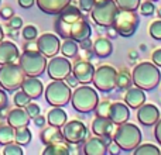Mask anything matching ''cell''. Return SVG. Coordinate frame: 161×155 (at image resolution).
I'll return each instance as SVG.
<instances>
[{"mask_svg":"<svg viewBox=\"0 0 161 155\" xmlns=\"http://www.w3.org/2000/svg\"><path fill=\"white\" fill-rule=\"evenodd\" d=\"M133 85L143 90H153L161 80L160 68L153 62H140L134 67L131 72Z\"/></svg>","mask_w":161,"mask_h":155,"instance_id":"1","label":"cell"},{"mask_svg":"<svg viewBox=\"0 0 161 155\" xmlns=\"http://www.w3.org/2000/svg\"><path fill=\"white\" fill-rule=\"evenodd\" d=\"M142 131L136 124L126 121L114 128L112 138L120 147V150L129 152V151H134V148L142 144Z\"/></svg>","mask_w":161,"mask_h":155,"instance_id":"2","label":"cell"},{"mask_svg":"<svg viewBox=\"0 0 161 155\" xmlns=\"http://www.w3.org/2000/svg\"><path fill=\"white\" fill-rule=\"evenodd\" d=\"M71 102H72V107L78 113H91L99 103V96H97V92L95 88L82 85L76 86L75 90L72 92Z\"/></svg>","mask_w":161,"mask_h":155,"instance_id":"3","label":"cell"},{"mask_svg":"<svg viewBox=\"0 0 161 155\" xmlns=\"http://www.w3.org/2000/svg\"><path fill=\"white\" fill-rule=\"evenodd\" d=\"M47 58L38 50H24L19 58V65L25 76H41L47 69Z\"/></svg>","mask_w":161,"mask_h":155,"instance_id":"4","label":"cell"},{"mask_svg":"<svg viewBox=\"0 0 161 155\" xmlns=\"http://www.w3.org/2000/svg\"><path fill=\"white\" fill-rule=\"evenodd\" d=\"M55 30L62 38H71L76 42H80L86 38H91L92 28L85 17L75 20L68 24H55Z\"/></svg>","mask_w":161,"mask_h":155,"instance_id":"5","label":"cell"},{"mask_svg":"<svg viewBox=\"0 0 161 155\" xmlns=\"http://www.w3.org/2000/svg\"><path fill=\"white\" fill-rule=\"evenodd\" d=\"M117 11H119V7L114 0H97L91 10V17L95 24L108 28L113 25Z\"/></svg>","mask_w":161,"mask_h":155,"instance_id":"6","label":"cell"},{"mask_svg":"<svg viewBox=\"0 0 161 155\" xmlns=\"http://www.w3.org/2000/svg\"><path fill=\"white\" fill-rule=\"evenodd\" d=\"M25 79V73L21 67L16 62L4 64L0 67V86L7 92H14L21 88L23 80Z\"/></svg>","mask_w":161,"mask_h":155,"instance_id":"7","label":"cell"},{"mask_svg":"<svg viewBox=\"0 0 161 155\" xmlns=\"http://www.w3.org/2000/svg\"><path fill=\"white\" fill-rule=\"evenodd\" d=\"M72 90L65 80H53L45 88V100L54 107H62L71 102Z\"/></svg>","mask_w":161,"mask_h":155,"instance_id":"8","label":"cell"},{"mask_svg":"<svg viewBox=\"0 0 161 155\" xmlns=\"http://www.w3.org/2000/svg\"><path fill=\"white\" fill-rule=\"evenodd\" d=\"M139 14L133 10H120L114 17L113 27L122 37H131L139 27Z\"/></svg>","mask_w":161,"mask_h":155,"instance_id":"9","label":"cell"},{"mask_svg":"<svg viewBox=\"0 0 161 155\" xmlns=\"http://www.w3.org/2000/svg\"><path fill=\"white\" fill-rule=\"evenodd\" d=\"M116 80H117V69L113 68L112 65H100L99 68L95 69L93 79L92 83L97 90L103 92V93H109L116 88Z\"/></svg>","mask_w":161,"mask_h":155,"instance_id":"10","label":"cell"},{"mask_svg":"<svg viewBox=\"0 0 161 155\" xmlns=\"http://www.w3.org/2000/svg\"><path fill=\"white\" fill-rule=\"evenodd\" d=\"M62 134H64L65 142L78 145L86 140L88 128H86L85 123L80 120H72V121H67L62 126Z\"/></svg>","mask_w":161,"mask_h":155,"instance_id":"11","label":"cell"},{"mask_svg":"<svg viewBox=\"0 0 161 155\" xmlns=\"http://www.w3.org/2000/svg\"><path fill=\"white\" fill-rule=\"evenodd\" d=\"M47 73L53 80H65V78L72 72V64L67 56H53L47 64Z\"/></svg>","mask_w":161,"mask_h":155,"instance_id":"12","label":"cell"},{"mask_svg":"<svg viewBox=\"0 0 161 155\" xmlns=\"http://www.w3.org/2000/svg\"><path fill=\"white\" fill-rule=\"evenodd\" d=\"M61 48V41H59L58 35L55 34H42L37 40V50L45 56V58H53L59 52Z\"/></svg>","mask_w":161,"mask_h":155,"instance_id":"13","label":"cell"},{"mask_svg":"<svg viewBox=\"0 0 161 155\" xmlns=\"http://www.w3.org/2000/svg\"><path fill=\"white\" fill-rule=\"evenodd\" d=\"M112 137H99L93 136L92 138H89L83 145V152L86 155H105L108 152V145L112 142Z\"/></svg>","mask_w":161,"mask_h":155,"instance_id":"14","label":"cell"},{"mask_svg":"<svg viewBox=\"0 0 161 155\" xmlns=\"http://www.w3.org/2000/svg\"><path fill=\"white\" fill-rule=\"evenodd\" d=\"M160 110L156 104H143L137 109V120L140 121V124L147 126V127H151L154 126L160 119Z\"/></svg>","mask_w":161,"mask_h":155,"instance_id":"15","label":"cell"},{"mask_svg":"<svg viewBox=\"0 0 161 155\" xmlns=\"http://www.w3.org/2000/svg\"><path fill=\"white\" fill-rule=\"evenodd\" d=\"M72 73L75 75V78L78 79L79 83H82V85H89V83H92V79H93L95 67L92 62L83 61L82 59V61H78L72 67Z\"/></svg>","mask_w":161,"mask_h":155,"instance_id":"16","label":"cell"},{"mask_svg":"<svg viewBox=\"0 0 161 155\" xmlns=\"http://www.w3.org/2000/svg\"><path fill=\"white\" fill-rule=\"evenodd\" d=\"M126 103L122 102H113L110 104V110H109V119L113 121L114 126L123 124V123L129 121L130 119V110Z\"/></svg>","mask_w":161,"mask_h":155,"instance_id":"17","label":"cell"},{"mask_svg":"<svg viewBox=\"0 0 161 155\" xmlns=\"http://www.w3.org/2000/svg\"><path fill=\"white\" fill-rule=\"evenodd\" d=\"M114 124L109 117H99L96 116L92 121V133L95 136L106 137V136H113Z\"/></svg>","mask_w":161,"mask_h":155,"instance_id":"18","label":"cell"},{"mask_svg":"<svg viewBox=\"0 0 161 155\" xmlns=\"http://www.w3.org/2000/svg\"><path fill=\"white\" fill-rule=\"evenodd\" d=\"M20 58L19 48L11 41H0V65L11 64Z\"/></svg>","mask_w":161,"mask_h":155,"instance_id":"19","label":"cell"},{"mask_svg":"<svg viewBox=\"0 0 161 155\" xmlns=\"http://www.w3.org/2000/svg\"><path fill=\"white\" fill-rule=\"evenodd\" d=\"M31 117L27 114L24 107H16L10 110L7 114V124L11 126L13 128H20V127H28Z\"/></svg>","mask_w":161,"mask_h":155,"instance_id":"20","label":"cell"},{"mask_svg":"<svg viewBox=\"0 0 161 155\" xmlns=\"http://www.w3.org/2000/svg\"><path fill=\"white\" fill-rule=\"evenodd\" d=\"M21 90L27 93L31 99H38L44 92V85L37 76H28L23 80Z\"/></svg>","mask_w":161,"mask_h":155,"instance_id":"21","label":"cell"},{"mask_svg":"<svg viewBox=\"0 0 161 155\" xmlns=\"http://www.w3.org/2000/svg\"><path fill=\"white\" fill-rule=\"evenodd\" d=\"M36 4L47 14H59L68 4H71V0H36Z\"/></svg>","mask_w":161,"mask_h":155,"instance_id":"22","label":"cell"},{"mask_svg":"<svg viewBox=\"0 0 161 155\" xmlns=\"http://www.w3.org/2000/svg\"><path fill=\"white\" fill-rule=\"evenodd\" d=\"M125 103L130 109H139L140 106H143L146 103V93L143 89L137 88H129L127 92L125 94Z\"/></svg>","mask_w":161,"mask_h":155,"instance_id":"23","label":"cell"},{"mask_svg":"<svg viewBox=\"0 0 161 155\" xmlns=\"http://www.w3.org/2000/svg\"><path fill=\"white\" fill-rule=\"evenodd\" d=\"M40 138L44 142L45 145L50 144H57V142H64V134H62V130L59 127H55V126H48L40 134Z\"/></svg>","mask_w":161,"mask_h":155,"instance_id":"24","label":"cell"},{"mask_svg":"<svg viewBox=\"0 0 161 155\" xmlns=\"http://www.w3.org/2000/svg\"><path fill=\"white\" fill-rule=\"evenodd\" d=\"M92 50H93L95 55L99 56V58H108V56L112 55V52H113V45H112L109 38H106V37H99L97 40L93 41Z\"/></svg>","mask_w":161,"mask_h":155,"instance_id":"25","label":"cell"},{"mask_svg":"<svg viewBox=\"0 0 161 155\" xmlns=\"http://www.w3.org/2000/svg\"><path fill=\"white\" fill-rule=\"evenodd\" d=\"M67 121H68V116L65 113V110H62L61 107H54L53 110L48 111L47 123L50 126H55V127L61 128Z\"/></svg>","mask_w":161,"mask_h":155,"instance_id":"26","label":"cell"},{"mask_svg":"<svg viewBox=\"0 0 161 155\" xmlns=\"http://www.w3.org/2000/svg\"><path fill=\"white\" fill-rule=\"evenodd\" d=\"M78 44H76V41H74V40L71 38H65V41L61 44V48H59V51H61V54L64 56H67V58H75L76 55H78Z\"/></svg>","mask_w":161,"mask_h":155,"instance_id":"27","label":"cell"},{"mask_svg":"<svg viewBox=\"0 0 161 155\" xmlns=\"http://www.w3.org/2000/svg\"><path fill=\"white\" fill-rule=\"evenodd\" d=\"M133 85V79L129 71L122 69L120 72H117V80H116V88L120 90H127L129 88H131Z\"/></svg>","mask_w":161,"mask_h":155,"instance_id":"28","label":"cell"},{"mask_svg":"<svg viewBox=\"0 0 161 155\" xmlns=\"http://www.w3.org/2000/svg\"><path fill=\"white\" fill-rule=\"evenodd\" d=\"M44 155H68L69 154V148L65 145L64 142H57V144H50L44 148L42 151Z\"/></svg>","mask_w":161,"mask_h":155,"instance_id":"29","label":"cell"},{"mask_svg":"<svg viewBox=\"0 0 161 155\" xmlns=\"http://www.w3.org/2000/svg\"><path fill=\"white\" fill-rule=\"evenodd\" d=\"M14 136H16V128L11 126H2L0 127V145H7L14 141Z\"/></svg>","mask_w":161,"mask_h":155,"instance_id":"30","label":"cell"},{"mask_svg":"<svg viewBox=\"0 0 161 155\" xmlns=\"http://www.w3.org/2000/svg\"><path fill=\"white\" fill-rule=\"evenodd\" d=\"M14 141L19 145H27L31 141V131L27 127H20L16 128V136H14Z\"/></svg>","mask_w":161,"mask_h":155,"instance_id":"31","label":"cell"},{"mask_svg":"<svg viewBox=\"0 0 161 155\" xmlns=\"http://www.w3.org/2000/svg\"><path fill=\"white\" fill-rule=\"evenodd\" d=\"M134 155H160L161 150L156 145L150 144V142H146V144L139 145L137 148H134Z\"/></svg>","mask_w":161,"mask_h":155,"instance_id":"32","label":"cell"},{"mask_svg":"<svg viewBox=\"0 0 161 155\" xmlns=\"http://www.w3.org/2000/svg\"><path fill=\"white\" fill-rule=\"evenodd\" d=\"M120 10H133L136 11L140 7L142 0H114Z\"/></svg>","mask_w":161,"mask_h":155,"instance_id":"33","label":"cell"},{"mask_svg":"<svg viewBox=\"0 0 161 155\" xmlns=\"http://www.w3.org/2000/svg\"><path fill=\"white\" fill-rule=\"evenodd\" d=\"M110 104L112 103L109 100H103V102H99L97 106L95 107V113L99 117H109V110H110Z\"/></svg>","mask_w":161,"mask_h":155,"instance_id":"34","label":"cell"},{"mask_svg":"<svg viewBox=\"0 0 161 155\" xmlns=\"http://www.w3.org/2000/svg\"><path fill=\"white\" fill-rule=\"evenodd\" d=\"M31 100L33 99H31L27 93H24L23 90H20V92H17L16 96H14V104H16L17 107H25Z\"/></svg>","mask_w":161,"mask_h":155,"instance_id":"35","label":"cell"},{"mask_svg":"<svg viewBox=\"0 0 161 155\" xmlns=\"http://www.w3.org/2000/svg\"><path fill=\"white\" fill-rule=\"evenodd\" d=\"M23 38L25 40V41H33V40L37 38V35H38V31H37V28L34 27V25H25L24 28H23Z\"/></svg>","mask_w":161,"mask_h":155,"instance_id":"36","label":"cell"},{"mask_svg":"<svg viewBox=\"0 0 161 155\" xmlns=\"http://www.w3.org/2000/svg\"><path fill=\"white\" fill-rule=\"evenodd\" d=\"M3 154L4 155H23V148H21V145H19L17 142L16 144L10 142V144L4 145Z\"/></svg>","mask_w":161,"mask_h":155,"instance_id":"37","label":"cell"},{"mask_svg":"<svg viewBox=\"0 0 161 155\" xmlns=\"http://www.w3.org/2000/svg\"><path fill=\"white\" fill-rule=\"evenodd\" d=\"M140 13L143 14V16H153L154 13V3L150 2V0H144L143 3H140Z\"/></svg>","mask_w":161,"mask_h":155,"instance_id":"38","label":"cell"},{"mask_svg":"<svg viewBox=\"0 0 161 155\" xmlns=\"http://www.w3.org/2000/svg\"><path fill=\"white\" fill-rule=\"evenodd\" d=\"M150 35L157 41H161V20H156L150 25Z\"/></svg>","mask_w":161,"mask_h":155,"instance_id":"39","label":"cell"},{"mask_svg":"<svg viewBox=\"0 0 161 155\" xmlns=\"http://www.w3.org/2000/svg\"><path fill=\"white\" fill-rule=\"evenodd\" d=\"M25 111H27V114L31 117V119H34V117H37L38 114H41V110H40V106L36 104V103H28L27 106H25Z\"/></svg>","mask_w":161,"mask_h":155,"instance_id":"40","label":"cell"},{"mask_svg":"<svg viewBox=\"0 0 161 155\" xmlns=\"http://www.w3.org/2000/svg\"><path fill=\"white\" fill-rule=\"evenodd\" d=\"M95 2H96V0H79V8L82 11H86V13H88V11H91L92 10V7H93L95 6Z\"/></svg>","mask_w":161,"mask_h":155,"instance_id":"41","label":"cell"},{"mask_svg":"<svg viewBox=\"0 0 161 155\" xmlns=\"http://www.w3.org/2000/svg\"><path fill=\"white\" fill-rule=\"evenodd\" d=\"M10 21H8V27H11L13 30H19V28H21V25H23V20H21V17H17V16H11L10 19Z\"/></svg>","mask_w":161,"mask_h":155,"instance_id":"42","label":"cell"},{"mask_svg":"<svg viewBox=\"0 0 161 155\" xmlns=\"http://www.w3.org/2000/svg\"><path fill=\"white\" fill-rule=\"evenodd\" d=\"M8 106V97L3 89H0V111H3Z\"/></svg>","mask_w":161,"mask_h":155,"instance_id":"43","label":"cell"},{"mask_svg":"<svg viewBox=\"0 0 161 155\" xmlns=\"http://www.w3.org/2000/svg\"><path fill=\"white\" fill-rule=\"evenodd\" d=\"M65 82H67V85L69 86V88H76V86L79 85V82H78V79L75 78V75H74L72 72L69 73L67 78H65Z\"/></svg>","mask_w":161,"mask_h":155,"instance_id":"44","label":"cell"},{"mask_svg":"<svg viewBox=\"0 0 161 155\" xmlns=\"http://www.w3.org/2000/svg\"><path fill=\"white\" fill-rule=\"evenodd\" d=\"M151 61H153L154 65H157L158 68H161V48H158V50H156L153 52V55H151Z\"/></svg>","mask_w":161,"mask_h":155,"instance_id":"45","label":"cell"},{"mask_svg":"<svg viewBox=\"0 0 161 155\" xmlns=\"http://www.w3.org/2000/svg\"><path fill=\"white\" fill-rule=\"evenodd\" d=\"M154 126H156V127H154V137H156L157 142L161 144V117H160L158 121H157Z\"/></svg>","mask_w":161,"mask_h":155,"instance_id":"46","label":"cell"},{"mask_svg":"<svg viewBox=\"0 0 161 155\" xmlns=\"http://www.w3.org/2000/svg\"><path fill=\"white\" fill-rule=\"evenodd\" d=\"M108 152H109V154H112V155H116V154H119V152H120V147L113 141V140H112V142L108 145Z\"/></svg>","mask_w":161,"mask_h":155,"instance_id":"47","label":"cell"},{"mask_svg":"<svg viewBox=\"0 0 161 155\" xmlns=\"http://www.w3.org/2000/svg\"><path fill=\"white\" fill-rule=\"evenodd\" d=\"M11 16H13V8L11 7H4L0 10V17H2V19L8 20Z\"/></svg>","mask_w":161,"mask_h":155,"instance_id":"48","label":"cell"},{"mask_svg":"<svg viewBox=\"0 0 161 155\" xmlns=\"http://www.w3.org/2000/svg\"><path fill=\"white\" fill-rule=\"evenodd\" d=\"M34 124L37 126V127H44V124L47 123V120H45L44 116H41V114H38L37 117H34Z\"/></svg>","mask_w":161,"mask_h":155,"instance_id":"49","label":"cell"},{"mask_svg":"<svg viewBox=\"0 0 161 155\" xmlns=\"http://www.w3.org/2000/svg\"><path fill=\"white\" fill-rule=\"evenodd\" d=\"M79 44H80V48H82V50L89 51L92 48V45H93V42L91 41V38H86V40H83V41H80Z\"/></svg>","mask_w":161,"mask_h":155,"instance_id":"50","label":"cell"},{"mask_svg":"<svg viewBox=\"0 0 161 155\" xmlns=\"http://www.w3.org/2000/svg\"><path fill=\"white\" fill-rule=\"evenodd\" d=\"M34 3H36V0H19V4L23 8H30V7H33Z\"/></svg>","mask_w":161,"mask_h":155,"instance_id":"51","label":"cell"},{"mask_svg":"<svg viewBox=\"0 0 161 155\" xmlns=\"http://www.w3.org/2000/svg\"><path fill=\"white\" fill-rule=\"evenodd\" d=\"M109 30H108V37L109 38H116L119 34H117V31H116V28L113 27V25H110V27H108Z\"/></svg>","mask_w":161,"mask_h":155,"instance_id":"52","label":"cell"},{"mask_svg":"<svg viewBox=\"0 0 161 155\" xmlns=\"http://www.w3.org/2000/svg\"><path fill=\"white\" fill-rule=\"evenodd\" d=\"M136 58H137V52H136V51H131V52H130V59H131V61H134Z\"/></svg>","mask_w":161,"mask_h":155,"instance_id":"53","label":"cell"},{"mask_svg":"<svg viewBox=\"0 0 161 155\" xmlns=\"http://www.w3.org/2000/svg\"><path fill=\"white\" fill-rule=\"evenodd\" d=\"M3 37H4V33H3V28L0 25V41H3Z\"/></svg>","mask_w":161,"mask_h":155,"instance_id":"54","label":"cell"},{"mask_svg":"<svg viewBox=\"0 0 161 155\" xmlns=\"http://www.w3.org/2000/svg\"><path fill=\"white\" fill-rule=\"evenodd\" d=\"M157 13H158V17H160V19H161V7L158 8V11H157Z\"/></svg>","mask_w":161,"mask_h":155,"instance_id":"55","label":"cell"},{"mask_svg":"<svg viewBox=\"0 0 161 155\" xmlns=\"http://www.w3.org/2000/svg\"><path fill=\"white\" fill-rule=\"evenodd\" d=\"M150 2H156V0H150Z\"/></svg>","mask_w":161,"mask_h":155,"instance_id":"56","label":"cell"},{"mask_svg":"<svg viewBox=\"0 0 161 155\" xmlns=\"http://www.w3.org/2000/svg\"><path fill=\"white\" fill-rule=\"evenodd\" d=\"M0 2H2V0H0Z\"/></svg>","mask_w":161,"mask_h":155,"instance_id":"57","label":"cell"}]
</instances>
